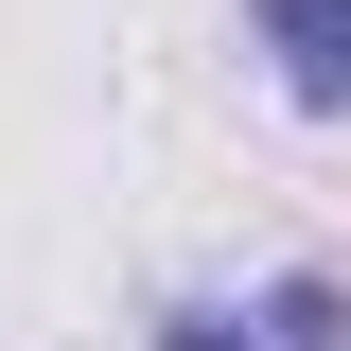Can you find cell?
I'll return each mask as SVG.
<instances>
[{"label":"cell","mask_w":351,"mask_h":351,"mask_svg":"<svg viewBox=\"0 0 351 351\" xmlns=\"http://www.w3.org/2000/svg\"><path fill=\"white\" fill-rule=\"evenodd\" d=\"M246 36L281 53V88H299L316 123L351 106V0H246Z\"/></svg>","instance_id":"1"},{"label":"cell","mask_w":351,"mask_h":351,"mask_svg":"<svg viewBox=\"0 0 351 351\" xmlns=\"http://www.w3.org/2000/svg\"><path fill=\"white\" fill-rule=\"evenodd\" d=\"M263 334H281V351H351V281H334V263H299V281L263 299Z\"/></svg>","instance_id":"2"},{"label":"cell","mask_w":351,"mask_h":351,"mask_svg":"<svg viewBox=\"0 0 351 351\" xmlns=\"http://www.w3.org/2000/svg\"><path fill=\"white\" fill-rule=\"evenodd\" d=\"M158 351H281V334H263V316H211V299H176V316H158Z\"/></svg>","instance_id":"3"}]
</instances>
